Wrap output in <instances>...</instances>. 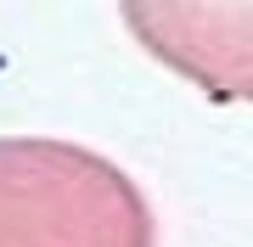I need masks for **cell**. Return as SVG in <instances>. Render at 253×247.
<instances>
[{
	"label": "cell",
	"mask_w": 253,
	"mask_h": 247,
	"mask_svg": "<svg viewBox=\"0 0 253 247\" xmlns=\"http://www.w3.org/2000/svg\"><path fill=\"white\" fill-rule=\"evenodd\" d=\"M124 28L208 101H253V0H118Z\"/></svg>",
	"instance_id": "7a4b0ae2"
},
{
	"label": "cell",
	"mask_w": 253,
	"mask_h": 247,
	"mask_svg": "<svg viewBox=\"0 0 253 247\" xmlns=\"http://www.w3.org/2000/svg\"><path fill=\"white\" fill-rule=\"evenodd\" d=\"M0 247H158V213L107 152L0 135Z\"/></svg>",
	"instance_id": "6da1fadb"
}]
</instances>
